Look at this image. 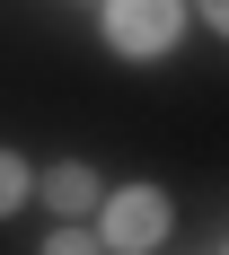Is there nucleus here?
Masks as SVG:
<instances>
[{"label": "nucleus", "instance_id": "obj_1", "mask_svg": "<svg viewBox=\"0 0 229 255\" xmlns=\"http://www.w3.org/2000/svg\"><path fill=\"white\" fill-rule=\"evenodd\" d=\"M88 229H97L106 255H159L168 229H177V203H168V185H106Z\"/></svg>", "mask_w": 229, "mask_h": 255}, {"label": "nucleus", "instance_id": "obj_2", "mask_svg": "<svg viewBox=\"0 0 229 255\" xmlns=\"http://www.w3.org/2000/svg\"><path fill=\"white\" fill-rule=\"evenodd\" d=\"M185 26H194L185 0H97V35L115 62H168L185 44Z\"/></svg>", "mask_w": 229, "mask_h": 255}, {"label": "nucleus", "instance_id": "obj_3", "mask_svg": "<svg viewBox=\"0 0 229 255\" xmlns=\"http://www.w3.org/2000/svg\"><path fill=\"white\" fill-rule=\"evenodd\" d=\"M35 194H44V211H62V220H88L106 185H97L88 158H53V167H35Z\"/></svg>", "mask_w": 229, "mask_h": 255}, {"label": "nucleus", "instance_id": "obj_4", "mask_svg": "<svg viewBox=\"0 0 229 255\" xmlns=\"http://www.w3.org/2000/svg\"><path fill=\"white\" fill-rule=\"evenodd\" d=\"M26 203H35V167H26V158L0 141V220H18Z\"/></svg>", "mask_w": 229, "mask_h": 255}, {"label": "nucleus", "instance_id": "obj_5", "mask_svg": "<svg viewBox=\"0 0 229 255\" xmlns=\"http://www.w3.org/2000/svg\"><path fill=\"white\" fill-rule=\"evenodd\" d=\"M35 255H106V247H97V229H88V220H62V229H53Z\"/></svg>", "mask_w": 229, "mask_h": 255}, {"label": "nucleus", "instance_id": "obj_6", "mask_svg": "<svg viewBox=\"0 0 229 255\" xmlns=\"http://www.w3.org/2000/svg\"><path fill=\"white\" fill-rule=\"evenodd\" d=\"M185 9H194V18H203L212 35H221V26H229V0H185Z\"/></svg>", "mask_w": 229, "mask_h": 255}]
</instances>
